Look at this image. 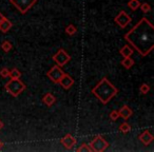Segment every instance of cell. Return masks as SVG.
Here are the masks:
<instances>
[{
    "label": "cell",
    "mask_w": 154,
    "mask_h": 152,
    "mask_svg": "<svg viewBox=\"0 0 154 152\" xmlns=\"http://www.w3.org/2000/svg\"><path fill=\"white\" fill-rule=\"evenodd\" d=\"M12 48H13V45H12V43L10 42V41H8V40H5V41H3L2 43H1V49L3 50L5 52H10L12 50Z\"/></svg>",
    "instance_id": "cell-19"
},
{
    "label": "cell",
    "mask_w": 154,
    "mask_h": 152,
    "mask_svg": "<svg viewBox=\"0 0 154 152\" xmlns=\"http://www.w3.org/2000/svg\"><path fill=\"white\" fill-rule=\"evenodd\" d=\"M3 127H5V124L2 123V120H0V130H1V129H2Z\"/></svg>",
    "instance_id": "cell-28"
},
{
    "label": "cell",
    "mask_w": 154,
    "mask_h": 152,
    "mask_svg": "<svg viewBox=\"0 0 154 152\" xmlns=\"http://www.w3.org/2000/svg\"><path fill=\"white\" fill-rule=\"evenodd\" d=\"M89 146H90V148L92 149V151L103 152V151H105L106 149H108L109 143H108L101 135H97V136H95L94 139H92V141L89 144Z\"/></svg>",
    "instance_id": "cell-4"
},
{
    "label": "cell",
    "mask_w": 154,
    "mask_h": 152,
    "mask_svg": "<svg viewBox=\"0 0 154 152\" xmlns=\"http://www.w3.org/2000/svg\"><path fill=\"white\" fill-rule=\"evenodd\" d=\"M139 5H140V2H139L138 0H131V1L128 2V7L130 8L132 11H136L139 8Z\"/></svg>",
    "instance_id": "cell-18"
},
{
    "label": "cell",
    "mask_w": 154,
    "mask_h": 152,
    "mask_svg": "<svg viewBox=\"0 0 154 152\" xmlns=\"http://www.w3.org/2000/svg\"><path fill=\"white\" fill-rule=\"evenodd\" d=\"M36 1L37 0H10V2L15 5L21 14H26L36 3Z\"/></svg>",
    "instance_id": "cell-5"
},
{
    "label": "cell",
    "mask_w": 154,
    "mask_h": 152,
    "mask_svg": "<svg viewBox=\"0 0 154 152\" xmlns=\"http://www.w3.org/2000/svg\"><path fill=\"white\" fill-rule=\"evenodd\" d=\"M53 60L57 64V66L62 67L64 64H66L71 60V56L66 53L64 50H59L55 55L53 56Z\"/></svg>",
    "instance_id": "cell-7"
},
{
    "label": "cell",
    "mask_w": 154,
    "mask_h": 152,
    "mask_svg": "<svg viewBox=\"0 0 154 152\" xmlns=\"http://www.w3.org/2000/svg\"><path fill=\"white\" fill-rule=\"evenodd\" d=\"M118 128H119V130L122 131V133H128L129 131L131 130V127H130V125L128 124V123H122V124H120L119 125V127H118Z\"/></svg>",
    "instance_id": "cell-20"
},
{
    "label": "cell",
    "mask_w": 154,
    "mask_h": 152,
    "mask_svg": "<svg viewBox=\"0 0 154 152\" xmlns=\"http://www.w3.org/2000/svg\"><path fill=\"white\" fill-rule=\"evenodd\" d=\"M2 147H3V143H2L1 141H0V149H1Z\"/></svg>",
    "instance_id": "cell-29"
},
{
    "label": "cell",
    "mask_w": 154,
    "mask_h": 152,
    "mask_svg": "<svg viewBox=\"0 0 154 152\" xmlns=\"http://www.w3.org/2000/svg\"><path fill=\"white\" fill-rule=\"evenodd\" d=\"M115 22L120 28H126L131 22V17L125 11H120V13L115 17Z\"/></svg>",
    "instance_id": "cell-8"
},
{
    "label": "cell",
    "mask_w": 154,
    "mask_h": 152,
    "mask_svg": "<svg viewBox=\"0 0 154 152\" xmlns=\"http://www.w3.org/2000/svg\"><path fill=\"white\" fill-rule=\"evenodd\" d=\"M24 89H26V86H24V84L19 78L18 79H11L10 82H8L5 84V90H7V92L10 93L14 97H17Z\"/></svg>",
    "instance_id": "cell-3"
},
{
    "label": "cell",
    "mask_w": 154,
    "mask_h": 152,
    "mask_svg": "<svg viewBox=\"0 0 154 152\" xmlns=\"http://www.w3.org/2000/svg\"><path fill=\"white\" fill-rule=\"evenodd\" d=\"M120 54H122V56H124V58L125 57H129V56H131L133 54V50L131 49L130 47H129L128 45H124V47L122 48V50H120Z\"/></svg>",
    "instance_id": "cell-15"
},
{
    "label": "cell",
    "mask_w": 154,
    "mask_h": 152,
    "mask_svg": "<svg viewBox=\"0 0 154 152\" xmlns=\"http://www.w3.org/2000/svg\"><path fill=\"white\" fill-rule=\"evenodd\" d=\"M55 101H56V97L54 96L53 94H51V93H47V94L42 97V103L45 104V105H47L48 107L53 106L54 104H55Z\"/></svg>",
    "instance_id": "cell-13"
},
{
    "label": "cell",
    "mask_w": 154,
    "mask_h": 152,
    "mask_svg": "<svg viewBox=\"0 0 154 152\" xmlns=\"http://www.w3.org/2000/svg\"><path fill=\"white\" fill-rule=\"evenodd\" d=\"M109 117H110V119H111V120L115 122V120H117L118 118H119V113H118L117 110H114V111H112L111 113H110Z\"/></svg>",
    "instance_id": "cell-24"
},
{
    "label": "cell",
    "mask_w": 154,
    "mask_h": 152,
    "mask_svg": "<svg viewBox=\"0 0 154 152\" xmlns=\"http://www.w3.org/2000/svg\"><path fill=\"white\" fill-rule=\"evenodd\" d=\"M139 91H140L141 94H147V93L150 91V86H149V85H147V84H143L140 86Z\"/></svg>",
    "instance_id": "cell-25"
},
{
    "label": "cell",
    "mask_w": 154,
    "mask_h": 152,
    "mask_svg": "<svg viewBox=\"0 0 154 152\" xmlns=\"http://www.w3.org/2000/svg\"><path fill=\"white\" fill-rule=\"evenodd\" d=\"M138 138H139V141H140L141 143L143 144V145L147 146V145H149L150 143H152V141H153L154 136L149 132V131L146 130V131H143L141 134H139Z\"/></svg>",
    "instance_id": "cell-11"
},
{
    "label": "cell",
    "mask_w": 154,
    "mask_h": 152,
    "mask_svg": "<svg viewBox=\"0 0 154 152\" xmlns=\"http://www.w3.org/2000/svg\"><path fill=\"white\" fill-rule=\"evenodd\" d=\"M118 113H119V116H122L124 119H128V118L133 114V111L131 108L128 107V106H124V107L118 111Z\"/></svg>",
    "instance_id": "cell-12"
},
{
    "label": "cell",
    "mask_w": 154,
    "mask_h": 152,
    "mask_svg": "<svg viewBox=\"0 0 154 152\" xmlns=\"http://www.w3.org/2000/svg\"><path fill=\"white\" fill-rule=\"evenodd\" d=\"M5 16H3L2 15V14H1V13H0V23H1V22H2L3 21V20H5Z\"/></svg>",
    "instance_id": "cell-27"
},
{
    "label": "cell",
    "mask_w": 154,
    "mask_h": 152,
    "mask_svg": "<svg viewBox=\"0 0 154 152\" xmlns=\"http://www.w3.org/2000/svg\"><path fill=\"white\" fill-rule=\"evenodd\" d=\"M76 151L77 152H91L92 149H91L90 146L87 145V144H82V145H80V147L77 148Z\"/></svg>",
    "instance_id": "cell-21"
},
{
    "label": "cell",
    "mask_w": 154,
    "mask_h": 152,
    "mask_svg": "<svg viewBox=\"0 0 154 152\" xmlns=\"http://www.w3.org/2000/svg\"><path fill=\"white\" fill-rule=\"evenodd\" d=\"M139 8H140V10L143 12V13H148V12L151 11V5H150L149 3H147V2L141 3V5H139Z\"/></svg>",
    "instance_id": "cell-23"
},
{
    "label": "cell",
    "mask_w": 154,
    "mask_h": 152,
    "mask_svg": "<svg viewBox=\"0 0 154 152\" xmlns=\"http://www.w3.org/2000/svg\"><path fill=\"white\" fill-rule=\"evenodd\" d=\"M74 82H75L74 79H73L70 75H68V74H63V76L61 77V79L59 80V85L63 89H66V90H69V89L74 85Z\"/></svg>",
    "instance_id": "cell-9"
},
{
    "label": "cell",
    "mask_w": 154,
    "mask_h": 152,
    "mask_svg": "<svg viewBox=\"0 0 154 152\" xmlns=\"http://www.w3.org/2000/svg\"><path fill=\"white\" fill-rule=\"evenodd\" d=\"M10 75V70L8 68H3L0 70V76L1 77H9Z\"/></svg>",
    "instance_id": "cell-26"
},
{
    "label": "cell",
    "mask_w": 154,
    "mask_h": 152,
    "mask_svg": "<svg viewBox=\"0 0 154 152\" xmlns=\"http://www.w3.org/2000/svg\"><path fill=\"white\" fill-rule=\"evenodd\" d=\"M9 76H11V79H18V78H20V76H21V72H20L18 69L14 68L12 71H10Z\"/></svg>",
    "instance_id": "cell-17"
},
{
    "label": "cell",
    "mask_w": 154,
    "mask_h": 152,
    "mask_svg": "<svg viewBox=\"0 0 154 152\" xmlns=\"http://www.w3.org/2000/svg\"><path fill=\"white\" fill-rule=\"evenodd\" d=\"M125 39L131 43L139 54L146 56L152 51L154 45V29L152 23L143 18L136 26L125 35Z\"/></svg>",
    "instance_id": "cell-1"
},
{
    "label": "cell",
    "mask_w": 154,
    "mask_h": 152,
    "mask_svg": "<svg viewBox=\"0 0 154 152\" xmlns=\"http://www.w3.org/2000/svg\"><path fill=\"white\" fill-rule=\"evenodd\" d=\"M60 141H61V144L64 146V148H66V149H71V148H72L73 146L76 144V139H75L71 134L64 135Z\"/></svg>",
    "instance_id": "cell-10"
},
{
    "label": "cell",
    "mask_w": 154,
    "mask_h": 152,
    "mask_svg": "<svg viewBox=\"0 0 154 152\" xmlns=\"http://www.w3.org/2000/svg\"><path fill=\"white\" fill-rule=\"evenodd\" d=\"M134 60L132 59V58L129 56V57H125V59L122 61V64L125 67L126 69H130V68H132L133 66H134Z\"/></svg>",
    "instance_id": "cell-16"
},
{
    "label": "cell",
    "mask_w": 154,
    "mask_h": 152,
    "mask_svg": "<svg viewBox=\"0 0 154 152\" xmlns=\"http://www.w3.org/2000/svg\"><path fill=\"white\" fill-rule=\"evenodd\" d=\"M117 88L113 86L106 77H103L100 82L97 84L95 88L92 89V93L103 104H108V101L117 94Z\"/></svg>",
    "instance_id": "cell-2"
},
{
    "label": "cell",
    "mask_w": 154,
    "mask_h": 152,
    "mask_svg": "<svg viewBox=\"0 0 154 152\" xmlns=\"http://www.w3.org/2000/svg\"><path fill=\"white\" fill-rule=\"evenodd\" d=\"M64 72L60 69L59 66H54L51 68V70L47 73L48 77L55 84H59V80L61 79V77L63 76Z\"/></svg>",
    "instance_id": "cell-6"
},
{
    "label": "cell",
    "mask_w": 154,
    "mask_h": 152,
    "mask_svg": "<svg viewBox=\"0 0 154 152\" xmlns=\"http://www.w3.org/2000/svg\"><path fill=\"white\" fill-rule=\"evenodd\" d=\"M77 29L75 28V26H73V24H70V26H68L66 28V33L68 35H74L75 33H76Z\"/></svg>",
    "instance_id": "cell-22"
},
{
    "label": "cell",
    "mask_w": 154,
    "mask_h": 152,
    "mask_svg": "<svg viewBox=\"0 0 154 152\" xmlns=\"http://www.w3.org/2000/svg\"><path fill=\"white\" fill-rule=\"evenodd\" d=\"M13 26V24H12V22L10 21L9 19H7V18H5V20H3L1 23H0V31H2L3 33H7L8 31L10 30V29Z\"/></svg>",
    "instance_id": "cell-14"
}]
</instances>
